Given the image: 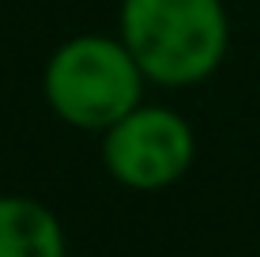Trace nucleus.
Instances as JSON below:
<instances>
[{"instance_id": "nucleus-1", "label": "nucleus", "mask_w": 260, "mask_h": 257, "mask_svg": "<svg viewBox=\"0 0 260 257\" xmlns=\"http://www.w3.org/2000/svg\"><path fill=\"white\" fill-rule=\"evenodd\" d=\"M117 38L147 83L185 91L222 68L230 53V12L222 0H121Z\"/></svg>"}, {"instance_id": "nucleus-3", "label": "nucleus", "mask_w": 260, "mask_h": 257, "mask_svg": "<svg viewBox=\"0 0 260 257\" xmlns=\"http://www.w3.org/2000/svg\"><path fill=\"white\" fill-rule=\"evenodd\" d=\"M196 163V129L162 102H140L128 118L102 132V166L132 193H162Z\"/></svg>"}, {"instance_id": "nucleus-2", "label": "nucleus", "mask_w": 260, "mask_h": 257, "mask_svg": "<svg viewBox=\"0 0 260 257\" xmlns=\"http://www.w3.org/2000/svg\"><path fill=\"white\" fill-rule=\"evenodd\" d=\"M143 91L147 79L117 34H72L42 68V99L49 113L79 132L102 136L147 102Z\"/></svg>"}, {"instance_id": "nucleus-4", "label": "nucleus", "mask_w": 260, "mask_h": 257, "mask_svg": "<svg viewBox=\"0 0 260 257\" xmlns=\"http://www.w3.org/2000/svg\"><path fill=\"white\" fill-rule=\"evenodd\" d=\"M0 257H68L57 212L26 193H0Z\"/></svg>"}]
</instances>
